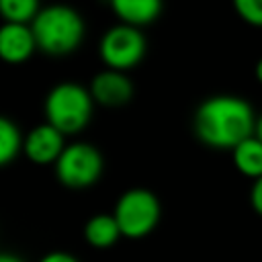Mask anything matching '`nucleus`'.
Listing matches in <instances>:
<instances>
[{
  "mask_svg": "<svg viewBox=\"0 0 262 262\" xmlns=\"http://www.w3.org/2000/svg\"><path fill=\"white\" fill-rule=\"evenodd\" d=\"M37 49L29 25L2 23L0 25V59L6 63H23Z\"/></svg>",
  "mask_w": 262,
  "mask_h": 262,
  "instance_id": "9",
  "label": "nucleus"
},
{
  "mask_svg": "<svg viewBox=\"0 0 262 262\" xmlns=\"http://www.w3.org/2000/svg\"><path fill=\"white\" fill-rule=\"evenodd\" d=\"M23 137H20V131L18 127L6 119V117H0V166H6L10 164L18 151L23 149Z\"/></svg>",
  "mask_w": 262,
  "mask_h": 262,
  "instance_id": "13",
  "label": "nucleus"
},
{
  "mask_svg": "<svg viewBox=\"0 0 262 262\" xmlns=\"http://www.w3.org/2000/svg\"><path fill=\"white\" fill-rule=\"evenodd\" d=\"M102 174L100 151L84 141L70 143L63 147L55 162V176L68 188H88Z\"/></svg>",
  "mask_w": 262,
  "mask_h": 262,
  "instance_id": "5",
  "label": "nucleus"
},
{
  "mask_svg": "<svg viewBox=\"0 0 262 262\" xmlns=\"http://www.w3.org/2000/svg\"><path fill=\"white\" fill-rule=\"evenodd\" d=\"M102 61L108 66V70L125 72L135 68L143 55H145V37L137 27L131 25H115L111 27L98 45Z\"/></svg>",
  "mask_w": 262,
  "mask_h": 262,
  "instance_id": "6",
  "label": "nucleus"
},
{
  "mask_svg": "<svg viewBox=\"0 0 262 262\" xmlns=\"http://www.w3.org/2000/svg\"><path fill=\"white\" fill-rule=\"evenodd\" d=\"M39 14V0H0V16L4 23H33Z\"/></svg>",
  "mask_w": 262,
  "mask_h": 262,
  "instance_id": "14",
  "label": "nucleus"
},
{
  "mask_svg": "<svg viewBox=\"0 0 262 262\" xmlns=\"http://www.w3.org/2000/svg\"><path fill=\"white\" fill-rule=\"evenodd\" d=\"M233 6L246 23L262 27V0H233Z\"/></svg>",
  "mask_w": 262,
  "mask_h": 262,
  "instance_id": "15",
  "label": "nucleus"
},
{
  "mask_svg": "<svg viewBox=\"0 0 262 262\" xmlns=\"http://www.w3.org/2000/svg\"><path fill=\"white\" fill-rule=\"evenodd\" d=\"M160 201L147 188H129L125 190L113 211V217L121 229L123 237L141 239L149 235L160 221Z\"/></svg>",
  "mask_w": 262,
  "mask_h": 262,
  "instance_id": "4",
  "label": "nucleus"
},
{
  "mask_svg": "<svg viewBox=\"0 0 262 262\" xmlns=\"http://www.w3.org/2000/svg\"><path fill=\"white\" fill-rule=\"evenodd\" d=\"M250 205L252 209L262 217V176L254 180L252 190H250Z\"/></svg>",
  "mask_w": 262,
  "mask_h": 262,
  "instance_id": "16",
  "label": "nucleus"
},
{
  "mask_svg": "<svg viewBox=\"0 0 262 262\" xmlns=\"http://www.w3.org/2000/svg\"><path fill=\"white\" fill-rule=\"evenodd\" d=\"M111 8L121 18V23L141 27L158 18L162 0H111Z\"/></svg>",
  "mask_w": 262,
  "mask_h": 262,
  "instance_id": "10",
  "label": "nucleus"
},
{
  "mask_svg": "<svg viewBox=\"0 0 262 262\" xmlns=\"http://www.w3.org/2000/svg\"><path fill=\"white\" fill-rule=\"evenodd\" d=\"M90 94L94 102L104 106H121L131 100L133 84L131 80L117 70H102L90 82Z\"/></svg>",
  "mask_w": 262,
  "mask_h": 262,
  "instance_id": "8",
  "label": "nucleus"
},
{
  "mask_svg": "<svg viewBox=\"0 0 262 262\" xmlns=\"http://www.w3.org/2000/svg\"><path fill=\"white\" fill-rule=\"evenodd\" d=\"M39 262H80V260L76 256H72L70 252H49Z\"/></svg>",
  "mask_w": 262,
  "mask_h": 262,
  "instance_id": "17",
  "label": "nucleus"
},
{
  "mask_svg": "<svg viewBox=\"0 0 262 262\" xmlns=\"http://www.w3.org/2000/svg\"><path fill=\"white\" fill-rule=\"evenodd\" d=\"M256 78L260 80V84H262V59L256 63Z\"/></svg>",
  "mask_w": 262,
  "mask_h": 262,
  "instance_id": "20",
  "label": "nucleus"
},
{
  "mask_svg": "<svg viewBox=\"0 0 262 262\" xmlns=\"http://www.w3.org/2000/svg\"><path fill=\"white\" fill-rule=\"evenodd\" d=\"M84 237L92 248H111L121 237V229L113 215H92L84 225Z\"/></svg>",
  "mask_w": 262,
  "mask_h": 262,
  "instance_id": "11",
  "label": "nucleus"
},
{
  "mask_svg": "<svg viewBox=\"0 0 262 262\" xmlns=\"http://www.w3.org/2000/svg\"><path fill=\"white\" fill-rule=\"evenodd\" d=\"M63 133L57 131L53 125L43 123L31 129L23 141L25 156L35 164H55L63 151Z\"/></svg>",
  "mask_w": 262,
  "mask_h": 262,
  "instance_id": "7",
  "label": "nucleus"
},
{
  "mask_svg": "<svg viewBox=\"0 0 262 262\" xmlns=\"http://www.w3.org/2000/svg\"><path fill=\"white\" fill-rule=\"evenodd\" d=\"M233 164L248 178L262 176V141L258 137H248L233 147Z\"/></svg>",
  "mask_w": 262,
  "mask_h": 262,
  "instance_id": "12",
  "label": "nucleus"
},
{
  "mask_svg": "<svg viewBox=\"0 0 262 262\" xmlns=\"http://www.w3.org/2000/svg\"><path fill=\"white\" fill-rule=\"evenodd\" d=\"M0 262H25L20 256L10 254V252H0Z\"/></svg>",
  "mask_w": 262,
  "mask_h": 262,
  "instance_id": "18",
  "label": "nucleus"
},
{
  "mask_svg": "<svg viewBox=\"0 0 262 262\" xmlns=\"http://www.w3.org/2000/svg\"><path fill=\"white\" fill-rule=\"evenodd\" d=\"M254 113L250 104L237 96H213L205 100L194 115V131L199 139L211 147H235L252 137Z\"/></svg>",
  "mask_w": 262,
  "mask_h": 262,
  "instance_id": "1",
  "label": "nucleus"
},
{
  "mask_svg": "<svg viewBox=\"0 0 262 262\" xmlns=\"http://www.w3.org/2000/svg\"><path fill=\"white\" fill-rule=\"evenodd\" d=\"M92 94L76 82H59L45 96V119L63 135L82 131L92 115Z\"/></svg>",
  "mask_w": 262,
  "mask_h": 262,
  "instance_id": "3",
  "label": "nucleus"
},
{
  "mask_svg": "<svg viewBox=\"0 0 262 262\" xmlns=\"http://www.w3.org/2000/svg\"><path fill=\"white\" fill-rule=\"evenodd\" d=\"M37 49L49 55H68L84 39V20L72 6L53 4L41 8L31 23Z\"/></svg>",
  "mask_w": 262,
  "mask_h": 262,
  "instance_id": "2",
  "label": "nucleus"
},
{
  "mask_svg": "<svg viewBox=\"0 0 262 262\" xmlns=\"http://www.w3.org/2000/svg\"><path fill=\"white\" fill-rule=\"evenodd\" d=\"M256 137L262 141V117L258 119V123H256Z\"/></svg>",
  "mask_w": 262,
  "mask_h": 262,
  "instance_id": "19",
  "label": "nucleus"
}]
</instances>
